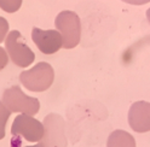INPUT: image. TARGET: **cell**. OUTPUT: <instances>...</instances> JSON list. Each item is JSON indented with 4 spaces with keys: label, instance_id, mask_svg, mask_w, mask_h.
Segmentation results:
<instances>
[{
    "label": "cell",
    "instance_id": "6da1fadb",
    "mask_svg": "<svg viewBox=\"0 0 150 147\" xmlns=\"http://www.w3.org/2000/svg\"><path fill=\"white\" fill-rule=\"evenodd\" d=\"M54 80L53 68L49 63L40 62L34 68L21 72V83L30 92H44L47 90Z\"/></svg>",
    "mask_w": 150,
    "mask_h": 147
},
{
    "label": "cell",
    "instance_id": "7a4b0ae2",
    "mask_svg": "<svg viewBox=\"0 0 150 147\" xmlns=\"http://www.w3.org/2000/svg\"><path fill=\"white\" fill-rule=\"evenodd\" d=\"M54 25L62 36V47L67 50L76 47L81 36V22L79 16L73 11H62L56 17Z\"/></svg>",
    "mask_w": 150,
    "mask_h": 147
},
{
    "label": "cell",
    "instance_id": "3957f363",
    "mask_svg": "<svg viewBox=\"0 0 150 147\" xmlns=\"http://www.w3.org/2000/svg\"><path fill=\"white\" fill-rule=\"evenodd\" d=\"M4 105L11 112H22L24 115L33 116L38 113L40 108V102L36 98L28 97L24 92L18 87L13 86L5 89L3 94Z\"/></svg>",
    "mask_w": 150,
    "mask_h": 147
},
{
    "label": "cell",
    "instance_id": "277c9868",
    "mask_svg": "<svg viewBox=\"0 0 150 147\" xmlns=\"http://www.w3.org/2000/svg\"><path fill=\"white\" fill-rule=\"evenodd\" d=\"M5 45H6V50L8 53V58L17 66L27 68L34 62L35 59L34 52L23 41L22 35L18 30H12L8 33Z\"/></svg>",
    "mask_w": 150,
    "mask_h": 147
},
{
    "label": "cell",
    "instance_id": "5b68a950",
    "mask_svg": "<svg viewBox=\"0 0 150 147\" xmlns=\"http://www.w3.org/2000/svg\"><path fill=\"white\" fill-rule=\"evenodd\" d=\"M45 133L44 124L29 115H20L15 118L11 127V134L17 137L22 136L29 142H38L42 139Z\"/></svg>",
    "mask_w": 150,
    "mask_h": 147
},
{
    "label": "cell",
    "instance_id": "8992f818",
    "mask_svg": "<svg viewBox=\"0 0 150 147\" xmlns=\"http://www.w3.org/2000/svg\"><path fill=\"white\" fill-rule=\"evenodd\" d=\"M44 147H67V137L64 133V121L57 113H50L44 119Z\"/></svg>",
    "mask_w": 150,
    "mask_h": 147
},
{
    "label": "cell",
    "instance_id": "52a82bcc",
    "mask_svg": "<svg viewBox=\"0 0 150 147\" xmlns=\"http://www.w3.org/2000/svg\"><path fill=\"white\" fill-rule=\"evenodd\" d=\"M32 39L44 54H53L62 48V36L58 30H42L34 27L32 30Z\"/></svg>",
    "mask_w": 150,
    "mask_h": 147
},
{
    "label": "cell",
    "instance_id": "ba28073f",
    "mask_svg": "<svg viewBox=\"0 0 150 147\" xmlns=\"http://www.w3.org/2000/svg\"><path fill=\"white\" fill-rule=\"evenodd\" d=\"M129 127L137 133L150 130V104L148 102H136L128 111Z\"/></svg>",
    "mask_w": 150,
    "mask_h": 147
},
{
    "label": "cell",
    "instance_id": "9c48e42d",
    "mask_svg": "<svg viewBox=\"0 0 150 147\" xmlns=\"http://www.w3.org/2000/svg\"><path fill=\"white\" fill-rule=\"evenodd\" d=\"M107 147H136V140L125 130H114L108 137Z\"/></svg>",
    "mask_w": 150,
    "mask_h": 147
},
{
    "label": "cell",
    "instance_id": "30bf717a",
    "mask_svg": "<svg viewBox=\"0 0 150 147\" xmlns=\"http://www.w3.org/2000/svg\"><path fill=\"white\" fill-rule=\"evenodd\" d=\"M11 116V111L1 102H0V140L5 137V130L8 118Z\"/></svg>",
    "mask_w": 150,
    "mask_h": 147
},
{
    "label": "cell",
    "instance_id": "8fae6325",
    "mask_svg": "<svg viewBox=\"0 0 150 147\" xmlns=\"http://www.w3.org/2000/svg\"><path fill=\"white\" fill-rule=\"evenodd\" d=\"M22 0H0V8L7 13H12L20 10Z\"/></svg>",
    "mask_w": 150,
    "mask_h": 147
},
{
    "label": "cell",
    "instance_id": "7c38bea8",
    "mask_svg": "<svg viewBox=\"0 0 150 147\" xmlns=\"http://www.w3.org/2000/svg\"><path fill=\"white\" fill-rule=\"evenodd\" d=\"M8 32V22L4 17L0 16V43L5 40V36Z\"/></svg>",
    "mask_w": 150,
    "mask_h": 147
},
{
    "label": "cell",
    "instance_id": "4fadbf2b",
    "mask_svg": "<svg viewBox=\"0 0 150 147\" xmlns=\"http://www.w3.org/2000/svg\"><path fill=\"white\" fill-rule=\"evenodd\" d=\"M8 63V56L5 51V48L0 47V70H3Z\"/></svg>",
    "mask_w": 150,
    "mask_h": 147
},
{
    "label": "cell",
    "instance_id": "5bb4252c",
    "mask_svg": "<svg viewBox=\"0 0 150 147\" xmlns=\"http://www.w3.org/2000/svg\"><path fill=\"white\" fill-rule=\"evenodd\" d=\"M122 1L131 5H144V4H148L150 0H122Z\"/></svg>",
    "mask_w": 150,
    "mask_h": 147
},
{
    "label": "cell",
    "instance_id": "9a60e30c",
    "mask_svg": "<svg viewBox=\"0 0 150 147\" xmlns=\"http://www.w3.org/2000/svg\"><path fill=\"white\" fill-rule=\"evenodd\" d=\"M27 147H44V145L41 142H39L38 145H34V146H27Z\"/></svg>",
    "mask_w": 150,
    "mask_h": 147
}]
</instances>
